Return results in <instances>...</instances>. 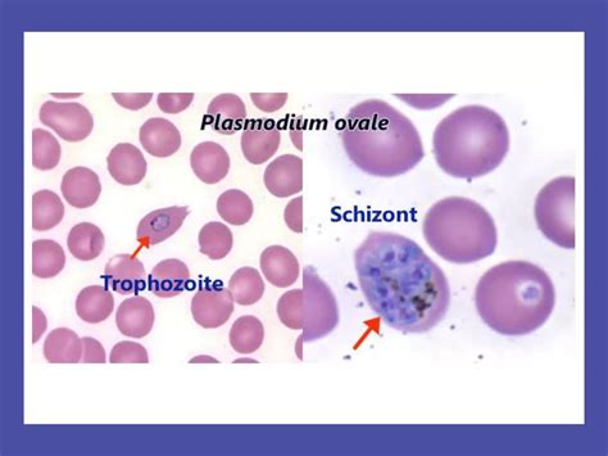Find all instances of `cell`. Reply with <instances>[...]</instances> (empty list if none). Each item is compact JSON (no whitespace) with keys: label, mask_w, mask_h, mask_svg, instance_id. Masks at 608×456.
I'll list each match as a JSON object with an SVG mask.
<instances>
[{"label":"cell","mask_w":608,"mask_h":456,"mask_svg":"<svg viewBox=\"0 0 608 456\" xmlns=\"http://www.w3.org/2000/svg\"><path fill=\"white\" fill-rule=\"evenodd\" d=\"M235 363H257V361L252 359H239L235 360Z\"/></svg>","instance_id":"obj_42"},{"label":"cell","mask_w":608,"mask_h":456,"mask_svg":"<svg viewBox=\"0 0 608 456\" xmlns=\"http://www.w3.org/2000/svg\"><path fill=\"white\" fill-rule=\"evenodd\" d=\"M62 156L61 144L44 129L33 132V166L40 171L56 169Z\"/></svg>","instance_id":"obj_31"},{"label":"cell","mask_w":608,"mask_h":456,"mask_svg":"<svg viewBox=\"0 0 608 456\" xmlns=\"http://www.w3.org/2000/svg\"><path fill=\"white\" fill-rule=\"evenodd\" d=\"M510 151V130L498 112L471 105L458 108L435 128L433 153L440 169L458 179L496 170Z\"/></svg>","instance_id":"obj_4"},{"label":"cell","mask_w":608,"mask_h":456,"mask_svg":"<svg viewBox=\"0 0 608 456\" xmlns=\"http://www.w3.org/2000/svg\"><path fill=\"white\" fill-rule=\"evenodd\" d=\"M108 171L117 183L136 185L147 175V161L138 147L130 143H120L113 147L107 157Z\"/></svg>","instance_id":"obj_16"},{"label":"cell","mask_w":608,"mask_h":456,"mask_svg":"<svg viewBox=\"0 0 608 456\" xmlns=\"http://www.w3.org/2000/svg\"><path fill=\"white\" fill-rule=\"evenodd\" d=\"M284 220L292 232H303V197L294 198L288 203L284 212Z\"/></svg>","instance_id":"obj_37"},{"label":"cell","mask_w":608,"mask_h":456,"mask_svg":"<svg viewBox=\"0 0 608 456\" xmlns=\"http://www.w3.org/2000/svg\"><path fill=\"white\" fill-rule=\"evenodd\" d=\"M61 191L68 205L79 210L89 209L101 197V179L88 167H74L63 175Z\"/></svg>","instance_id":"obj_14"},{"label":"cell","mask_w":608,"mask_h":456,"mask_svg":"<svg viewBox=\"0 0 608 456\" xmlns=\"http://www.w3.org/2000/svg\"><path fill=\"white\" fill-rule=\"evenodd\" d=\"M190 282L188 266L178 259L163 260L154 266L148 279L149 290L160 299L181 295Z\"/></svg>","instance_id":"obj_20"},{"label":"cell","mask_w":608,"mask_h":456,"mask_svg":"<svg viewBox=\"0 0 608 456\" xmlns=\"http://www.w3.org/2000/svg\"><path fill=\"white\" fill-rule=\"evenodd\" d=\"M476 310L494 332L526 336L541 328L556 305L555 286L538 265L506 261L489 269L475 291Z\"/></svg>","instance_id":"obj_3"},{"label":"cell","mask_w":608,"mask_h":456,"mask_svg":"<svg viewBox=\"0 0 608 456\" xmlns=\"http://www.w3.org/2000/svg\"><path fill=\"white\" fill-rule=\"evenodd\" d=\"M110 361L112 364H148L149 356L147 350L140 343L122 341L113 347Z\"/></svg>","instance_id":"obj_33"},{"label":"cell","mask_w":608,"mask_h":456,"mask_svg":"<svg viewBox=\"0 0 608 456\" xmlns=\"http://www.w3.org/2000/svg\"><path fill=\"white\" fill-rule=\"evenodd\" d=\"M115 309V299L107 288L89 286L76 299V313L89 324H99L110 318Z\"/></svg>","instance_id":"obj_23"},{"label":"cell","mask_w":608,"mask_h":456,"mask_svg":"<svg viewBox=\"0 0 608 456\" xmlns=\"http://www.w3.org/2000/svg\"><path fill=\"white\" fill-rule=\"evenodd\" d=\"M278 316L285 327L293 329V331H302L304 327L303 290L289 291L280 297Z\"/></svg>","instance_id":"obj_32"},{"label":"cell","mask_w":608,"mask_h":456,"mask_svg":"<svg viewBox=\"0 0 608 456\" xmlns=\"http://www.w3.org/2000/svg\"><path fill=\"white\" fill-rule=\"evenodd\" d=\"M103 279L112 291L122 296H138L147 286L144 264L135 254L112 257L104 269Z\"/></svg>","instance_id":"obj_12"},{"label":"cell","mask_w":608,"mask_h":456,"mask_svg":"<svg viewBox=\"0 0 608 456\" xmlns=\"http://www.w3.org/2000/svg\"><path fill=\"white\" fill-rule=\"evenodd\" d=\"M280 142V130L274 121L254 119L245 123L240 144L245 160L262 165L278 152Z\"/></svg>","instance_id":"obj_10"},{"label":"cell","mask_w":608,"mask_h":456,"mask_svg":"<svg viewBox=\"0 0 608 456\" xmlns=\"http://www.w3.org/2000/svg\"><path fill=\"white\" fill-rule=\"evenodd\" d=\"M65 265V251L57 242L51 239H39L33 243V274L36 278L57 277Z\"/></svg>","instance_id":"obj_25"},{"label":"cell","mask_w":608,"mask_h":456,"mask_svg":"<svg viewBox=\"0 0 608 456\" xmlns=\"http://www.w3.org/2000/svg\"><path fill=\"white\" fill-rule=\"evenodd\" d=\"M112 97H113V99H115V101L117 103H119V105L122 108H126V110H130V111H139V110H142V108L147 107L149 105V102L152 101L153 94L152 93H134V94L113 93Z\"/></svg>","instance_id":"obj_36"},{"label":"cell","mask_w":608,"mask_h":456,"mask_svg":"<svg viewBox=\"0 0 608 456\" xmlns=\"http://www.w3.org/2000/svg\"><path fill=\"white\" fill-rule=\"evenodd\" d=\"M140 143L145 151L158 158L175 155L181 147V134L170 120L154 117L145 121L139 132Z\"/></svg>","instance_id":"obj_17"},{"label":"cell","mask_w":608,"mask_h":456,"mask_svg":"<svg viewBox=\"0 0 608 456\" xmlns=\"http://www.w3.org/2000/svg\"><path fill=\"white\" fill-rule=\"evenodd\" d=\"M154 318L156 316L151 301L142 296H134L120 305L116 313V324L124 336L143 338L152 332Z\"/></svg>","instance_id":"obj_19"},{"label":"cell","mask_w":608,"mask_h":456,"mask_svg":"<svg viewBox=\"0 0 608 456\" xmlns=\"http://www.w3.org/2000/svg\"><path fill=\"white\" fill-rule=\"evenodd\" d=\"M355 266L367 304L390 328L426 333L447 315L446 274L412 239L371 232L356 250Z\"/></svg>","instance_id":"obj_1"},{"label":"cell","mask_w":608,"mask_h":456,"mask_svg":"<svg viewBox=\"0 0 608 456\" xmlns=\"http://www.w3.org/2000/svg\"><path fill=\"white\" fill-rule=\"evenodd\" d=\"M106 238L101 229L92 223H80L71 229L67 238L68 250L75 259L92 261L102 255Z\"/></svg>","instance_id":"obj_24"},{"label":"cell","mask_w":608,"mask_h":456,"mask_svg":"<svg viewBox=\"0 0 608 456\" xmlns=\"http://www.w3.org/2000/svg\"><path fill=\"white\" fill-rule=\"evenodd\" d=\"M251 99L258 110L271 114V112L279 111L285 106L288 101V93H252Z\"/></svg>","instance_id":"obj_35"},{"label":"cell","mask_w":608,"mask_h":456,"mask_svg":"<svg viewBox=\"0 0 608 456\" xmlns=\"http://www.w3.org/2000/svg\"><path fill=\"white\" fill-rule=\"evenodd\" d=\"M535 221L556 246L575 248V178L561 176L544 185L535 201Z\"/></svg>","instance_id":"obj_6"},{"label":"cell","mask_w":608,"mask_h":456,"mask_svg":"<svg viewBox=\"0 0 608 456\" xmlns=\"http://www.w3.org/2000/svg\"><path fill=\"white\" fill-rule=\"evenodd\" d=\"M47 318L43 314V311L38 307H33V343H36L42 338L45 329H47Z\"/></svg>","instance_id":"obj_40"},{"label":"cell","mask_w":608,"mask_h":456,"mask_svg":"<svg viewBox=\"0 0 608 456\" xmlns=\"http://www.w3.org/2000/svg\"><path fill=\"white\" fill-rule=\"evenodd\" d=\"M260 266L272 286H293L299 277V263L293 252L283 246H270L262 252Z\"/></svg>","instance_id":"obj_21"},{"label":"cell","mask_w":608,"mask_h":456,"mask_svg":"<svg viewBox=\"0 0 608 456\" xmlns=\"http://www.w3.org/2000/svg\"><path fill=\"white\" fill-rule=\"evenodd\" d=\"M199 248L203 255L217 261L225 259L233 250L234 237L225 224L212 221L204 225L198 236Z\"/></svg>","instance_id":"obj_29"},{"label":"cell","mask_w":608,"mask_h":456,"mask_svg":"<svg viewBox=\"0 0 608 456\" xmlns=\"http://www.w3.org/2000/svg\"><path fill=\"white\" fill-rule=\"evenodd\" d=\"M423 233L431 250L448 263H478L496 251L498 233L492 215L478 202L448 197L431 206Z\"/></svg>","instance_id":"obj_5"},{"label":"cell","mask_w":608,"mask_h":456,"mask_svg":"<svg viewBox=\"0 0 608 456\" xmlns=\"http://www.w3.org/2000/svg\"><path fill=\"white\" fill-rule=\"evenodd\" d=\"M39 119L63 141L70 143L85 141L94 128L92 114L80 103L45 102L40 108Z\"/></svg>","instance_id":"obj_8"},{"label":"cell","mask_w":608,"mask_h":456,"mask_svg":"<svg viewBox=\"0 0 608 456\" xmlns=\"http://www.w3.org/2000/svg\"><path fill=\"white\" fill-rule=\"evenodd\" d=\"M217 212L226 223L240 227L253 218V202L247 193L230 189L217 200Z\"/></svg>","instance_id":"obj_30"},{"label":"cell","mask_w":608,"mask_h":456,"mask_svg":"<svg viewBox=\"0 0 608 456\" xmlns=\"http://www.w3.org/2000/svg\"><path fill=\"white\" fill-rule=\"evenodd\" d=\"M229 291L238 305L251 306L262 299L265 282L258 270L244 266L231 277Z\"/></svg>","instance_id":"obj_28"},{"label":"cell","mask_w":608,"mask_h":456,"mask_svg":"<svg viewBox=\"0 0 608 456\" xmlns=\"http://www.w3.org/2000/svg\"><path fill=\"white\" fill-rule=\"evenodd\" d=\"M65 216V206L58 194L47 191L36 192L33 196V229L48 232L56 228Z\"/></svg>","instance_id":"obj_27"},{"label":"cell","mask_w":608,"mask_h":456,"mask_svg":"<svg viewBox=\"0 0 608 456\" xmlns=\"http://www.w3.org/2000/svg\"><path fill=\"white\" fill-rule=\"evenodd\" d=\"M398 98L419 110H431V108L443 105L451 96H403V94H399Z\"/></svg>","instance_id":"obj_39"},{"label":"cell","mask_w":608,"mask_h":456,"mask_svg":"<svg viewBox=\"0 0 608 456\" xmlns=\"http://www.w3.org/2000/svg\"><path fill=\"white\" fill-rule=\"evenodd\" d=\"M340 138L349 160L376 178H396L425 156L416 126L380 99H367L348 112Z\"/></svg>","instance_id":"obj_2"},{"label":"cell","mask_w":608,"mask_h":456,"mask_svg":"<svg viewBox=\"0 0 608 456\" xmlns=\"http://www.w3.org/2000/svg\"><path fill=\"white\" fill-rule=\"evenodd\" d=\"M247 108L235 94H220L208 106L207 124L222 135H233L243 128Z\"/></svg>","instance_id":"obj_18"},{"label":"cell","mask_w":608,"mask_h":456,"mask_svg":"<svg viewBox=\"0 0 608 456\" xmlns=\"http://www.w3.org/2000/svg\"><path fill=\"white\" fill-rule=\"evenodd\" d=\"M84 345V354H83V363H94V364H104L106 363V351H104V347L101 342L94 340V338L84 337L83 338Z\"/></svg>","instance_id":"obj_38"},{"label":"cell","mask_w":608,"mask_h":456,"mask_svg":"<svg viewBox=\"0 0 608 456\" xmlns=\"http://www.w3.org/2000/svg\"><path fill=\"white\" fill-rule=\"evenodd\" d=\"M197 361H208V363H219L216 359L208 358V356H198V358H194L190 360V363H197Z\"/></svg>","instance_id":"obj_41"},{"label":"cell","mask_w":608,"mask_h":456,"mask_svg":"<svg viewBox=\"0 0 608 456\" xmlns=\"http://www.w3.org/2000/svg\"><path fill=\"white\" fill-rule=\"evenodd\" d=\"M265 185L272 196L288 198L303 189V160L294 155L276 158L265 171Z\"/></svg>","instance_id":"obj_13"},{"label":"cell","mask_w":608,"mask_h":456,"mask_svg":"<svg viewBox=\"0 0 608 456\" xmlns=\"http://www.w3.org/2000/svg\"><path fill=\"white\" fill-rule=\"evenodd\" d=\"M190 165L195 176L203 183L217 184L229 174V153L219 143H199L190 156Z\"/></svg>","instance_id":"obj_15"},{"label":"cell","mask_w":608,"mask_h":456,"mask_svg":"<svg viewBox=\"0 0 608 456\" xmlns=\"http://www.w3.org/2000/svg\"><path fill=\"white\" fill-rule=\"evenodd\" d=\"M44 358L51 364H76L83 360V338L68 328L54 329L44 342Z\"/></svg>","instance_id":"obj_22"},{"label":"cell","mask_w":608,"mask_h":456,"mask_svg":"<svg viewBox=\"0 0 608 456\" xmlns=\"http://www.w3.org/2000/svg\"><path fill=\"white\" fill-rule=\"evenodd\" d=\"M229 340L231 347L238 354H253L260 349L265 340V328L256 316H240L230 329Z\"/></svg>","instance_id":"obj_26"},{"label":"cell","mask_w":608,"mask_h":456,"mask_svg":"<svg viewBox=\"0 0 608 456\" xmlns=\"http://www.w3.org/2000/svg\"><path fill=\"white\" fill-rule=\"evenodd\" d=\"M193 101V93H161L157 98V105L165 114L176 115L185 111Z\"/></svg>","instance_id":"obj_34"},{"label":"cell","mask_w":608,"mask_h":456,"mask_svg":"<svg viewBox=\"0 0 608 456\" xmlns=\"http://www.w3.org/2000/svg\"><path fill=\"white\" fill-rule=\"evenodd\" d=\"M234 304L229 288L207 287L195 293L190 307L195 323L202 328L215 329L229 322Z\"/></svg>","instance_id":"obj_9"},{"label":"cell","mask_w":608,"mask_h":456,"mask_svg":"<svg viewBox=\"0 0 608 456\" xmlns=\"http://www.w3.org/2000/svg\"><path fill=\"white\" fill-rule=\"evenodd\" d=\"M304 327L298 338L297 354L302 359L303 343L329 336L339 324L337 300L330 287L320 278L313 266H307L303 275Z\"/></svg>","instance_id":"obj_7"},{"label":"cell","mask_w":608,"mask_h":456,"mask_svg":"<svg viewBox=\"0 0 608 456\" xmlns=\"http://www.w3.org/2000/svg\"><path fill=\"white\" fill-rule=\"evenodd\" d=\"M188 215V207L179 206L167 207V209L152 211L151 214L145 215L136 230V239L140 243V248L160 245L166 239L174 236L183 227ZM140 248L135 255L139 254Z\"/></svg>","instance_id":"obj_11"}]
</instances>
